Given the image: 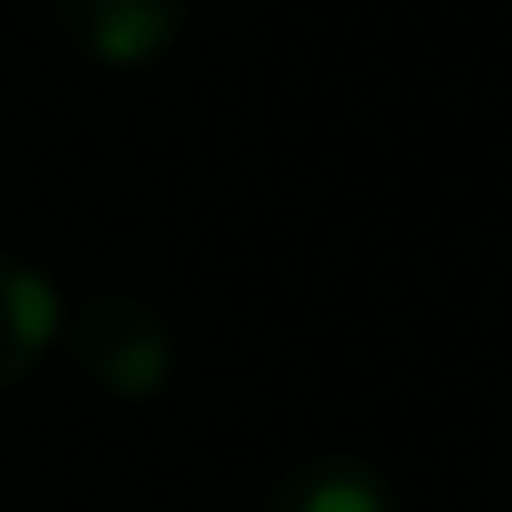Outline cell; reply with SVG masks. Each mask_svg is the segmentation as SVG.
<instances>
[{
  "mask_svg": "<svg viewBox=\"0 0 512 512\" xmlns=\"http://www.w3.org/2000/svg\"><path fill=\"white\" fill-rule=\"evenodd\" d=\"M59 338V292L46 273L0 253V389H13Z\"/></svg>",
  "mask_w": 512,
  "mask_h": 512,
  "instance_id": "277c9868",
  "label": "cell"
},
{
  "mask_svg": "<svg viewBox=\"0 0 512 512\" xmlns=\"http://www.w3.org/2000/svg\"><path fill=\"white\" fill-rule=\"evenodd\" d=\"M72 363L91 376L98 389H111L117 402H150L169 383V331L130 292H98V299L78 305L72 331Z\"/></svg>",
  "mask_w": 512,
  "mask_h": 512,
  "instance_id": "6da1fadb",
  "label": "cell"
},
{
  "mask_svg": "<svg viewBox=\"0 0 512 512\" xmlns=\"http://www.w3.org/2000/svg\"><path fill=\"white\" fill-rule=\"evenodd\" d=\"M266 512H389V487L357 454H305L279 467L266 487Z\"/></svg>",
  "mask_w": 512,
  "mask_h": 512,
  "instance_id": "3957f363",
  "label": "cell"
},
{
  "mask_svg": "<svg viewBox=\"0 0 512 512\" xmlns=\"http://www.w3.org/2000/svg\"><path fill=\"white\" fill-rule=\"evenodd\" d=\"M52 26L72 52L98 65H150L175 46L188 0H46Z\"/></svg>",
  "mask_w": 512,
  "mask_h": 512,
  "instance_id": "7a4b0ae2",
  "label": "cell"
}]
</instances>
